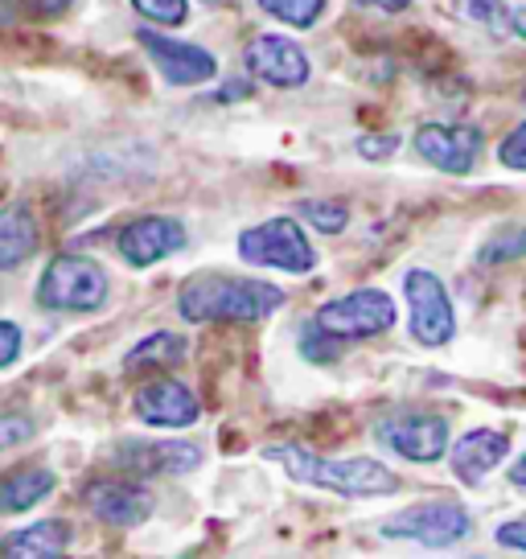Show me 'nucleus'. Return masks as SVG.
I'll return each instance as SVG.
<instances>
[{"label":"nucleus","mask_w":526,"mask_h":559,"mask_svg":"<svg viewBox=\"0 0 526 559\" xmlns=\"http://www.w3.org/2000/svg\"><path fill=\"white\" fill-rule=\"evenodd\" d=\"M263 456H272L276 465L292 473L304 486H321L334 489L342 498H383V493H395L399 489V477L370 461V456H354V461H325L316 453H304V449H292V444H272Z\"/></svg>","instance_id":"obj_2"},{"label":"nucleus","mask_w":526,"mask_h":559,"mask_svg":"<svg viewBox=\"0 0 526 559\" xmlns=\"http://www.w3.org/2000/svg\"><path fill=\"white\" fill-rule=\"evenodd\" d=\"M498 543L510 551H526V519H510V523L498 526Z\"/></svg>","instance_id":"obj_31"},{"label":"nucleus","mask_w":526,"mask_h":559,"mask_svg":"<svg viewBox=\"0 0 526 559\" xmlns=\"http://www.w3.org/2000/svg\"><path fill=\"white\" fill-rule=\"evenodd\" d=\"M416 148L440 174H474L481 157V136L477 128H465V123H423L416 132Z\"/></svg>","instance_id":"obj_8"},{"label":"nucleus","mask_w":526,"mask_h":559,"mask_svg":"<svg viewBox=\"0 0 526 559\" xmlns=\"http://www.w3.org/2000/svg\"><path fill=\"white\" fill-rule=\"evenodd\" d=\"M53 493V473L50 469H17L0 481V510L4 514H21V510L37 507L41 498Z\"/></svg>","instance_id":"obj_19"},{"label":"nucleus","mask_w":526,"mask_h":559,"mask_svg":"<svg viewBox=\"0 0 526 559\" xmlns=\"http://www.w3.org/2000/svg\"><path fill=\"white\" fill-rule=\"evenodd\" d=\"M29 9H37V13H62L71 0H25Z\"/></svg>","instance_id":"obj_33"},{"label":"nucleus","mask_w":526,"mask_h":559,"mask_svg":"<svg viewBox=\"0 0 526 559\" xmlns=\"http://www.w3.org/2000/svg\"><path fill=\"white\" fill-rule=\"evenodd\" d=\"M526 255V227H506L502 235H493L490 243L481 247V263H502Z\"/></svg>","instance_id":"obj_24"},{"label":"nucleus","mask_w":526,"mask_h":559,"mask_svg":"<svg viewBox=\"0 0 526 559\" xmlns=\"http://www.w3.org/2000/svg\"><path fill=\"white\" fill-rule=\"evenodd\" d=\"M21 354V330L13 321H0V367H9Z\"/></svg>","instance_id":"obj_30"},{"label":"nucleus","mask_w":526,"mask_h":559,"mask_svg":"<svg viewBox=\"0 0 526 559\" xmlns=\"http://www.w3.org/2000/svg\"><path fill=\"white\" fill-rule=\"evenodd\" d=\"M354 4H362V9H383V13H399L411 0H354Z\"/></svg>","instance_id":"obj_32"},{"label":"nucleus","mask_w":526,"mask_h":559,"mask_svg":"<svg viewBox=\"0 0 526 559\" xmlns=\"http://www.w3.org/2000/svg\"><path fill=\"white\" fill-rule=\"evenodd\" d=\"M186 358V342L177 337V333H153V337H144L141 346L128 354V370H157V367H174Z\"/></svg>","instance_id":"obj_20"},{"label":"nucleus","mask_w":526,"mask_h":559,"mask_svg":"<svg viewBox=\"0 0 526 559\" xmlns=\"http://www.w3.org/2000/svg\"><path fill=\"white\" fill-rule=\"evenodd\" d=\"M247 70L263 83H272V87H304L309 83L304 50L280 34H263L247 46Z\"/></svg>","instance_id":"obj_9"},{"label":"nucleus","mask_w":526,"mask_h":559,"mask_svg":"<svg viewBox=\"0 0 526 559\" xmlns=\"http://www.w3.org/2000/svg\"><path fill=\"white\" fill-rule=\"evenodd\" d=\"M141 46L148 50V58L157 62V70L177 83V87H193V83H206L214 79V62L211 50H202V46H190V41H174V37L165 34H153V29H141Z\"/></svg>","instance_id":"obj_11"},{"label":"nucleus","mask_w":526,"mask_h":559,"mask_svg":"<svg viewBox=\"0 0 526 559\" xmlns=\"http://www.w3.org/2000/svg\"><path fill=\"white\" fill-rule=\"evenodd\" d=\"M456 9L469 21H477L481 29H493V34H506L510 29V13L502 0H456Z\"/></svg>","instance_id":"obj_22"},{"label":"nucleus","mask_w":526,"mask_h":559,"mask_svg":"<svg viewBox=\"0 0 526 559\" xmlns=\"http://www.w3.org/2000/svg\"><path fill=\"white\" fill-rule=\"evenodd\" d=\"M502 165H510V169H523L526 174V123L523 128H514L506 140H502Z\"/></svg>","instance_id":"obj_27"},{"label":"nucleus","mask_w":526,"mask_h":559,"mask_svg":"<svg viewBox=\"0 0 526 559\" xmlns=\"http://www.w3.org/2000/svg\"><path fill=\"white\" fill-rule=\"evenodd\" d=\"M510 453L506 432H493V428H474L456 440L453 449V473L461 477V486H481L486 473H493Z\"/></svg>","instance_id":"obj_15"},{"label":"nucleus","mask_w":526,"mask_h":559,"mask_svg":"<svg viewBox=\"0 0 526 559\" xmlns=\"http://www.w3.org/2000/svg\"><path fill=\"white\" fill-rule=\"evenodd\" d=\"M239 251H243L247 263H260V267H280V272H313L316 251L313 243L304 239V230L292 223V218H272L263 227L243 230L239 239Z\"/></svg>","instance_id":"obj_4"},{"label":"nucleus","mask_w":526,"mask_h":559,"mask_svg":"<svg viewBox=\"0 0 526 559\" xmlns=\"http://www.w3.org/2000/svg\"><path fill=\"white\" fill-rule=\"evenodd\" d=\"M34 437V424L21 416H0V449H9V444H21V440Z\"/></svg>","instance_id":"obj_28"},{"label":"nucleus","mask_w":526,"mask_h":559,"mask_svg":"<svg viewBox=\"0 0 526 559\" xmlns=\"http://www.w3.org/2000/svg\"><path fill=\"white\" fill-rule=\"evenodd\" d=\"M304 354H309L313 362H330V358H337V337H330V333L313 321V325L304 330Z\"/></svg>","instance_id":"obj_26"},{"label":"nucleus","mask_w":526,"mask_h":559,"mask_svg":"<svg viewBox=\"0 0 526 559\" xmlns=\"http://www.w3.org/2000/svg\"><path fill=\"white\" fill-rule=\"evenodd\" d=\"M260 9L263 13H272L276 21H284V25L304 29V25H313V21L321 17L325 0H260Z\"/></svg>","instance_id":"obj_21"},{"label":"nucleus","mask_w":526,"mask_h":559,"mask_svg":"<svg viewBox=\"0 0 526 559\" xmlns=\"http://www.w3.org/2000/svg\"><path fill=\"white\" fill-rule=\"evenodd\" d=\"M395 148H399V136H362V140H358V153H362V157H370V160L391 157Z\"/></svg>","instance_id":"obj_29"},{"label":"nucleus","mask_w":526,"mask_h":559,"mask_svg":"<svg viewBox=\"0 0 526 559\" xmlns=\"http://www.w3.org/2000/svg\"><path fill=\"white\" fill-rule=\"evenodd\" d=\"M132 4H136L141 17L157 21V25H181V21L190 17L186 0H132Z\"/></svg>","instance_id":"obj_25"},{"label":"nucleus","mask_w":526,"mask_h":559,"mask_svg":"<svg viewBox=\"0 0 526 559\" xmlns=\"http://www.w3.org/2000/svg\"><path fill=\"white\" fill-rule=\"evenodd\" d=\"M374 432L407 461H440L449 449V424L440 416H391Z\"/></svg>","instance_id":"obj_10"},{"label":"nucleus","mask_w":526,"mask_h":559,"mask_svg":"<svg viewBox=\"0 0 526 559\" xmlns=\"http://www.w3.org/2000/svg\"><path fill=\"white\" fill-rule=\"evenodd\" d=\"M83 502H87V510L95 514V519L116 523V526L144 523V519L153 514L148 489L128 486V481H91V486L83 489Z\"/></svg>","instance_id":"obj_14"},{"label":"nucleus","mask_w":526,"mask_h":559,"mask_svg":"<svg viewBox=\"0 0 526 559\" xmlns=\"http://www.w3.org/2000/svg\"><path fill=\"white\" fill-rule=\"evenodd\" d=\"M477 559H481V556H477Z\"/></svg>","instance_id":"obj_38"},{"label":"nucleus","mask_w":526,"mask_h":559,"mask_svg":"<svg viewBox=\"0 0 526 559\" xmlns=\"http://www.w3.org/2000/svg\"><path fill=\"white\" fill-rule=\"evenodd\" d=\"M136 416L153 428H190L198 424V395L174 379H157L136 391Z\"/></svg>","instance_id":"obj_13"},{"label":"nucleus","mask_w":526,"mask_h":559,"mask_svg":"<svg viewBox=\"0 0 526 559\" xmlns=\"http://www.w3.org/2000/svg\"><path fill=\"white\" fill-rule=\"evenodd\" d=\"M300 218H309L321 235H342L346 223H350L342 202H300Z\"/></svg>","instance_id":"obj_23"},{"label":"nucleus","mask_w":526,"mask_h":559,"mask_svg":"<svg viewBox=\"0 0 526 559\" xmlns=\"http://www.w3.org/2000/svg\"><path fill=\"white\" fill-rule=\"evenodd\" d=\"M510 25H514V29H518V34L526 37V9H518V13H514V17H510Z\"/></svg>","instance_id":"obj_35"},{"label":"nucleus","mask_w":526,"mask_h":559,"mask_svg":"<svg viewBox=\"0 0 526 559\" xmlns=\"http://www.w3.org/2000/svg\"><path fill=\"white\" fill-rule=\"evenodd\" d=\"M510 481L526 489V456H523V461H514V469H510Z\"/></svg>","instance_id":"obj_34"},{"label":"nucleus","mask_w":526,"mask_h":559,"mask_svg":"<svg viewBox=\"0 0 526 559\" xmlns=\"http://www.w3.org/2000/svg\"><path fill=\"white\" fill-rule=\"evenodd\" d=\"M469 531H474V523L456 502H423V507H411L404 514H395L391 523H383L386 539H411L423 547H453Z\"/></svg>","instance_id":"obj_6"},{"label":"nucleus","mask_w":526,"mask_h":559,"mask_svg":"<svg viewBox=\"0 0 526 559\" xmlns=\"http://www.w3.org/2000/svg\"><path fill=\"white\" fill-rule=\"evenodd\" d=\"M186 247V227L177 218H160V214H148V218H136L120 230V255L132 267H148V263L165 260Z\"/></svg>","instance_id":"obj_12"},{"label":"nucleus","mask_w":526,"mask_h":559,"mask_svg":"<svg viewBox=\"0 0 526 559\" xmlns=\"http://www.w3.org/2000/svg\"><path fill=\"white\" fill-rule=\"evenodd\" d=\"M120 465L136 473H186L198 465V449L193 444H132L120 456Z\"/></svg>","instance_id":"obj_18"},{"label":"nucleus","mask_w":526,"mask_h":559,"mask_svg":"<svg viewBox=\"0 0 526 559\" xmlns=\"http://www.w3.org/2000/svg\"><path fill=\"white\" fill-rule=\"evenodd\" d=\"M37 300L58 313H91L107 300V276L95 260L83 255H58L41 276Z\"/></svg>","instance_id":"obj_3"},{"label":"nucleus","mask_w":526,"mask_h":559,"mask_svg":"<svg viewBox=\"0 0 526 559\" xmlns=\"http://www.w3.org/2000/svg\"><path fill=\"white\" fill-rule=\"evenodd\" d=\"M67 539H71V531L46 519V523H34L17 535H9L0 547V559H62L67 556Z\"/></svg>","instance_id":"obj_16"},{"label":"nucleus","mask_w":526,"mask_h":559,"mask_svg":"<svg viewBox=\"0 0 526 559\" xmlns=\"http://www.w3.org/2000/svg\"><path fill=\"white\" fill-rule=\"evenodd\" d=\"M404 293L407 305H411V333L420 346H444L456 333V317L453 305H449V293L432 272H407L404 276Z\"/></svg>","instance_id":"obj_7"},{"label":"nucleus","mask_w":526,"mask_h":559,"mask_svg":"<svg viewBox=\"0 0 526 559\" xmlns=\"http://www.w3.org/2000/svg\"><path fill=\"white\" fill-rule=\"evenodd\" d=\"M206 4H223V0H206Z\"/></svg>","instance_id":"obj_37"},{"label":"nucleus","mask_w":526,"mask_h":559,"mask_svg":"<svg viewBox=\"0 0 526 559\" xmlns=\"http://www.w3.org/2000/svg\"><path fill=\"white\" fill-rule=\"evenodd\" d=\"M316 325L337 337V342H354V337H374L395 325V300L379 293V288H358L350 297H337L321 305Z\"/></svg>","instance_id":"obj_5"},{"label":"nucleus","mask_w":526,"mask_h":559,"mask_svg":"<svg viewBox=\"0 0 526 559\" xmlns=\"http://www.w3.org/2000/svg\"><path fill=\"white\" fill-rule=\"evenodd\" d=\"M284 305V293L263 280H235V276H193L177 309L186 321H263Z\"/></svg>","instance_id":"obj_1"},{"label":"nucleus","mask_w":526,"mask_h":559,"mask_svg":"<svg viewBox=\"0 0 526 559\" xmlns=\"http://www.w3.org/2000/svg\"><path fill=\"white\" fill-rule=\"evenodd\" d=\"M37 251V223L25 206L0 210V272L17 267Z\"/></svg>","instance_id":"obj_17"},{"label":"nucleus","mask_w":526,"mask_h":559,"mask_svg":"<svg viewBox=\"0 0 526 559\" xmlns=\"http://www.w3.org/2000/svg\"><path fill=\"white\" fill-rule=\"evenodd\" d=\"M239 95H247V87H223L218 91V99H239Z\"/></svg>","instance_id":"obj_36"}]
</instances>
